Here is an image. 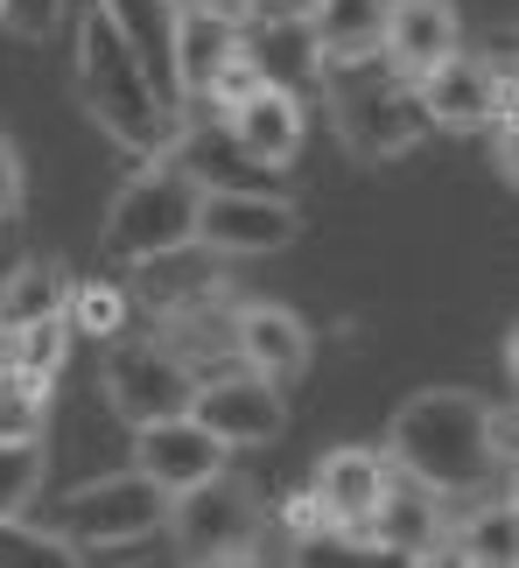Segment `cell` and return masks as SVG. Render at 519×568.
I'll return each mask as SVG.
<instances>
[{"label":"cell","mask_w":519,"mask_h":568,"mask_svg":"<svg viewBox=\"0 0 519 568\" xmlns=\"http://www.w3.org/2000/svg\"><path fill=\"white\" fill-rule=\"evenodd\" d=\"M512 456V422L470 386H428L386 422V464L442 498H478Z\"/></svg>","instance_id":"6da1fadb"},{"label":"cell","mask_w":519,"mask_h":568,"mask_svg":"<svg viewBox=\"0 0 519 568\" xmlns=\"http://www.w3.org/2000/svg\"><path fill=\"white\" fill-rule=\"evenodd\" d=\"M78 105L113 134L126 155H162L169 148V105L147 78V63L134 57V42L113 29L105 8H84L78 21Z\"/></svg>","instance_id":"7a4b0ae2"},{"label":"cell","mask_w":519,"mask_h":568,"mask_svg":"<svg viewBox=\"0 0 519 568\" xmlns=\"http://www.w3.org/2000/svg\"><path fill=\"white\" fill-rule=\"evenodd\" d=\"M323 84H330V126L358 162H394L407 148H421V134H436L421 113L415 78H400V71L373 78L365 63H330Z\"/></svg>","instance_id":"3957f363"},{"label":"cell","mask_w":519,"mask_h":568,"mask_svg":"<svg viewBox=\"0 0 519 568\" xmlns=\"http://www.w3.org/2000/svg\"><path fill=\"white\" fill-rule=\"evenodd\" d=\"M197 196L204 183L190 176L183 162H147L134 183L113 196V211H105V232L99 246L105 260H147V253H169V246H190L197 239Z\"/></svg>","instance_id":"277c9868"},{"label":"cell","mask_w":519,"mask_h":568,"mask_svg":"<svg viewBox=\"0 0 519 568\" xmlns=\"http://www.w3.org/2000/svg\"><path fill=\"white\" fill-rule=\"evenodd\" d=\"M169 519V491L141 470H113V477H92L78 485L71 498L57 506V540L71 555H99V548H126V540L155 534Z\"/></svg>","instance_id":"5b68a950"},{"label":"cell","mask_w":519,"mask_h":568,"mask_svg":"<svg viewBox=\"0 0 519 568\" xmlns=\"http://www.w3.org/2000/svg\"><path fill=\"white\" fill-rule=\"evenodd\" d=\"M169 534H176V548L190 561H253L260 555V534H267V513H260L253 485L240 477H204V485H190L169 498Z\"/></svg>","instance_id":"8992f818"},{"label":"cell","mask_w":519,"mask_h":568,"mask_svg":"<svg viewBox=\"0 0 519 568\" xmlns=\"http://www.w3.org/2000/svg\"><path fill=\"white\" fill-rule=\"evenodd\" d=\"M105 400L126 428L162 422V414H183L190 393H197V365H190L169 337H113L105 352Z\"/></svg>","instance_id":"52a82bcc"},{"label":"cell","mask_w":519,"mask_h":568,"mask_svg":"<svg viewBox=\"0 0 519 568\" xmlns=\"http://www.w3.org/2000/svg\"><path fill=\"white\" fill-rule=\"evenodd\" d=\"M415 92H421V113L428 126H442V134H485L491 113H506L512 99V63L506 57H478V50H449L436 71H421L415 78Z\"/></svg>","instance_id":"ba28073f"},{"label":"cell","mask_w":519,"mask_h":568,"mask_svg":"<svg viewBox=\"0 0 519 568\" xmlns=\"http://www.w3.org/2000/svg\"><path fill=\"white\" fill-rule=\"evenodd\" d=\"M295 239H302V211L281 190H204L197 196V246H211L218 260L288 253Z\"/></svg>","instance_id":"9c48e42d"},{"label":"cell","mask_w":519,"mask_h":568,"mask_svg":"<svg viewBox=\"0 0 519 568\" xmlns=\"http://www.w3.org/2000/svg\"><path fill=\"white\" fill-rule=\"evenodd\" d=\"M190 414L218 435L225 449H260L288 428V400H281V379L253 373V365L232 358L225 373H197V393H190Z\"/></svg>","instance_id":"30bf717a"},{"label":"cell","mask_w":519,"mask_h":568,"mask_svg":"<svg viewBox=\"0 0 519 568\" xmlns=\"http://www.w3.org/2000/svg\"><path fill=\"white\" fill-rule=\"evenodd\" d=\"M225 456H232V449H225L190 407L134 428V470H141V477H155L169 498L190 491V485H204V477H218V470H225Z\"/></svg>","instance_id":"8fae6325"},{"label":"cell","mask_w":519,"mask_h":568,"mask_svg":"<svg viewBox=\"0 0 519 568\" xmlns=\"http://www.w3.org/2000/svg\"><path fill=\"white\" fill-rule=\"evenodd\" d=\"M442 534H449L442 527V491L386 470V491H379L373 519H365V540L386 548V555H407V561H442Z\"/></svg>","instance_id":"7c38bea8"},{"label":"cell","mask_w":519,"mask_h":568,"mask_svg":"<svg viewBox=\"0 0 519 568\" xmlns=\"http://www.w3.org/2000/svg\"><path fill=\"white\" fill-rule=\"evenodd\" d=\"M464 42L457 29V8L449 0H386V21H379V63L400 78H421Z\"/></svg>","instance_id":"4fadbf2b"},{"label":"cell","mask_w":519,"mask_h":568,"mask_svg":"<svg viewBox=\"0 0 519 568\" xmlns=\"http://www.w3.org/2000/svg\"><path fill=\"white\" fill-rule=\"evenodd\" d=\"M225 126H232V141H240L260 169H274V176H281V169H295L302 134H309V120H302V99L288 92V84H267V78H260L240 105H232Z\"/></svg>","instance_id":"5bb4252c"},{"label":"cell","mask_w":519,"mask_h":568,"mask_svg":"<svg viewBox=\"0 0 519 568\" xmlns=\"http://www.w3.org/2000/svg\"><path fill=\"white\" fill-rule=\"evenodd\" d=\"M386 470H394V464H386L379 449H358V443H344V449L323 456L316 477H309V491H316L323 519H330V534L365 540V519H373L379 491H386Z\"/></svg>","instance_id":"9a60e30c"},{"label":"cell","mask_w":519,"mask_h":568,"mask_svg":"<svg viewBox=\"0 0 519 568\" xmlns=\"http://www.w3.org/2000/svg\"><path fill=\"white\" fill-rule=\"evenodd\" d=\"M309 352H316V337L295 310H281V302H240L232 310V358L253 365V373L295 379V373H309Z\"/></svg>","instance_id":"2e32d148"},{"label":"cell","mask_w":519,"mask_h":568,"mask_svg":"<svg viewBox=\"0 0 519 568\" xmlns=\"http://www.w3.org/2000/svg\"><path fill=\"white\" fill-rule=\"evenodd\" d=\"M134 288H141V310H190V302H218L225 295V267H218V253L211 246H169V253H147L134 260Z\"/></svg>","instance_id":"e0dca14e"},{"label":"cell","mask_w":519,"mask_h":568,"mask_svg":"<svg viewBox=\"0 0 519 568\" xmlns=\"http://www.w3.org/2000/svg\"><path fill=\"white\" fill-rule=\"evenodd\" d=\"M246 42V57L260 63V78L267 84H309L323 71V57H316V36H309V14H295V8H267V0H253V29H240Z\"/></svg>","instance_id":"ac0fdd59"},{"label":"cell","mask_w":519,"mask_h":568,"mask_svg":"<svg viewBox=\"0 0 519 568\" xmlns=\"http://www.w3.org/2000/svg\"><path fill=\"white\" fill-rule=\"evenodd\" d=\"M309 36H316V57L323 71L330 63H373L379 57V21H386V0H309ZM316 71V78H323Z\"/></svg>","instance_id":"d6986e66"},{"label":"cell","mask_w":519,"mask_h":568,"mask_svg":"<svg viewBox=\"0 0 519 568\" xmlns=\"http://www.w3.org/2000/svg\"><path fill=\"white\" fill-rule=\"evenodd\" d=\"M105 14H113V29L134 42V57L147 63V78H155V92L176 105V63H169V42H176V8L183 0H99Z\"/></svg>","instance_id":"ffe728a7"},{"label":"cell","mask_w":519,"mask_h":568,"mask_svg":"<svg viewBox=\"0 0 519 568\" xmlns=\"http://www.w3.org/2000/svg\"><path fill=\"white\" fill-rule=\"evenodd\" d=\"M240 29L246 21L232 14H211V8H176V42H169V63H176V92H197V84L218 71V63L240 50Z\"/></svg>","instance_id":"44dd1931"},{"label":"cell","mask_w":519,"mask_h":568,"mask_svg":"<svg viewBox=\"0 0 519 568\" xmlns=\"http://www.w3.org/2000/svg\"><path fill=\"white\" fill-rule=\"evenodd\" d=\"M190 176H197L204 190H267V176L274 169H260L240 141H232V126L218 120V126H197V134L183 141V155H176Z\"/></svg>","instance_id":"7402d4cb"},{"label":"cell","mask_w":519,"mask_h":568,"mask_svg":"<svg viewBox=\"0 0 519 568\" xmlns=\"http://www.w3.org/2000/svg\"><path fill=\"white\" fill-rule=\"evenodd\" d=\"M63 295H71L63 260H21V267L0 281V337H14L21 323H35V316H57Z\"/></svg>","instance_id":"603a6c76"},{"label":"cell","mask_w":519,"mask_h":568,"mask_svg":"<svg viewBox=\"0 0 519 568\" xmlns=\"http://www.w3.org/2000/svg\"><path fill=\"white\" fill-rule=\"evenodd\" d=\"M442 555L485 561V568H512V555H519V506H512V498H491V506H478L457 534H442Z\"/></svg>","instance_id":"cb8c5ba5"},{"label":"cell","mask_w":519,"mask_h":568,"mask_svg":"<svg viewBox=\"0 0 519 568\" xmlns=\"http://www.w3.org/2000/svg\"><path fill=\"white\" fill-rule=\"evenodd\" d=\"M63 323L84 331V337H120L126 323H134V295H126V288H105V281L71 288V295H63Z\"/></svg>","instance_id":"d4e9b609"},{"label":"cell","mask_w":519,"mask_h":568,"mask_svg":"<svg viewBox=\"0 0 519 568\" xmlns=\"http://www.w3.org/2000/svg\"><path fill=\"white\" fill-rule=\"evenodd\" d=\"M42 491V443H0V519H21Z\"/></svg>","instance_id":"484cf974"},{"label":"cell","mask_w":519,"mask_h":568,"mask_svg":"<svg viewBox=\"0 0 519 568\" xmlns=\"http://www.w3.org/2000/svg\"><path fill=\"white\" fill-rule=\"evenodd\" d=\"M253 84H260V63L246 57V42H240V50H232V57L218 63V71H211V78L197 84V99H211L218 113H232V105H240V99L253 92Z\"/></svg>","instance_id":"4316f807"},{"label":"cell","mask_w":519,"mask_h":568,"mask_svg":"<svg viewBox=\"0 0 519 568\" xmlns=\"http://www.w3.org/2000/svg\"><path fill=\"white\" fill-rule=\"evenodd\" d=\"M0 29H14L21 42H50L63 29V0H0Z\"/></svg>","instance_id":"83f0119b"},{"label":"cell","mask_w":519,"mask_h":568,"mask_svg":"<svg viewBox=\"0 0 519 568\" xmlns=\"http://www.w3.org/2000/svg\"><path fill=\"white\" fill-rule=\"evenodd\" d=\"M0 443H42V400L21 386H0Z\"/></svg>","instance_id":"f1b7e54d"},{"label":"cell","mask_w":519,"mask_h":568,"mask_svg":"<svg viewBox=\"0 0 519 568\" xmlns=\"http://www.w3.org/2000/svg\"><path fill=\"white\" fill-rule=\"evenodd\" d=\"M21 190H29V176H21V148H14L8 126H0V225L21 211Z\"/></svg>","instance_id":"f546056e"},{"label":"cell","mask_w":519,"mask_h":568,"mask_svg":"<svg viewBox=\"0 0 519 568\" xmlns=\"http://www.w3.org/2000/svg\"><path fill=\"white\" fill-rule=\"evenodd\" d=\"M323 527H330V519H323L316 491H295V498H288V534H295V540H309V534H323Z\"/></svg>","instance_id":"4dcf8cb0"},{"label":"cell","mask_w":519,"mask_h":568,"mask_svg":"<svg viewBox=\"0 0 519 568\" xmlns=\"http://www.w3.org/2000/svg\"><path fill=\"white\" fill-rule=\"evenodd\" d=\"M190 8H211V14H232V21H246V14H253V0H190Z\"/></svg>","instance_id":"1f68e13d"}]
</instances>
